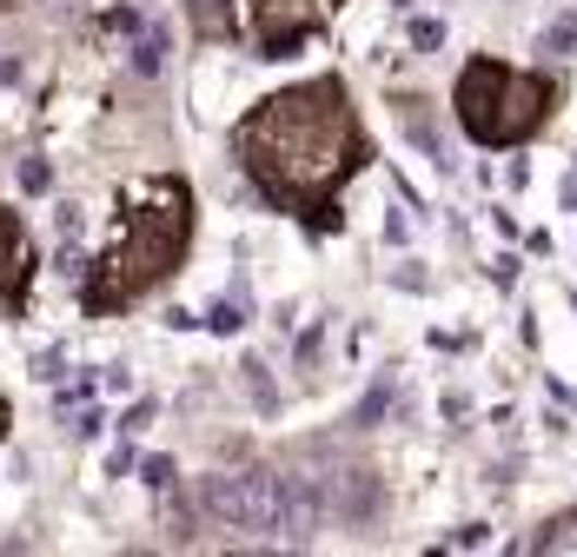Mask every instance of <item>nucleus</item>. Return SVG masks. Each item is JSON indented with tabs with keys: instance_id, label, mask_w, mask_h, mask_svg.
Returning <instances> with one entry per match:
<instances>
[{
	"instance_id": "nucleus-15",
	"label": "nucleus",
	"mask_w": 577,
	"mask_h": 557,
	"mask_svg": "<svg viewBox=\"0 0 577 557\" xmlns=\"http://www.w3.org/2000/svg\"><path fill=\"white\" fill-rule=\"evenodd\" d=\"M140 477H146L153 492H173V458H146V464H140Z\"/></svg>"
},
{
	"instance_id": "nucleus-8",
	"label": "nucleus",
	"mask_w": 577,
	"mask_h": 557,
	"mask_svg": "<svg viewBox=\"0 0 577 557\" xmlns=\"http://www.w3.org/2000/svg\"><path fill=\"white\" fill-rule=\"evenodd\" d=\"M333 511L352 518V524L372 518V511H378V477H372V471H339V505H333Z\"/></svg>"
},
{
	"instance_id": "nucleus-18",
	"label": "nucleus",
	"mask_w": 577,
	"mask_h": 557,
	"mask_svg": "<svg viewBox=\"0 0 577 557\" xmlns=\"http://www.w3.org/2000/svg\"><path fill=\"white\" fill-rule=\"evenodd\" d=\"M385 405H392V385L378 378V385H372V398H365V405H359V425H372V419H378Z\"/></svg>"
},
{
	"instance_id": "nucleus-10",
	"label": "nucleus",
	"mask_w": 577,
	"mask_h": 557,
	"mask_svg": "<svg viewBox=\"0 0 577 557\" xmlns=\"http://www.w3.org/2000/svg\"><path fill=\"white\" fill-rule=\"evenodd\" d=\"M159 66H167V27H159V21H140V34H133V73L153 80Z\"/></svg>"
},
{
	"instance_id": "nucleus-1",
	"label": "nucleus",
	"mask_w": 577,
	"mask_h": 557,
	"mask_svg": "<svg viewBox=\"0 0 577 557\" xmlns=\"http://www.w3.org/2000/svg\"><path fill=\"white\" fill-rule=\"evenodd\" d=\"M232 146H239V167L253 173L260 199L312 226H339V193L372 159V140L359 126V107L339 73L266 94L239 120Z\"/></svg>"
},
{
	"instance_id": "nucleus-14",
	"label": "nucleus",
	"mask_w": 577,
	"mask_h": 557,
	"mask_svg": "<svg viewBox=\"0 0 577 557\" xmlns=\"http://www.w3.org/2000/svg\"><path fill=\"white\" fill-rule=\"evenodd\" d=\"M21 186L27 193H47L53 186V167H47V159H21Z\"/></svg>"
},
{
	"instance_id": "nucleus-6",
	"label": "nucleus",
	"mask_w": 577,
	"mask_h": 557,
	"mask_svg": "<svg viewBox=\"0 0 577 557\" xmlns=\"http://www.w3.org/2000/svg\"><path fill=\"white\" fill-rule=\"evenodd\" d=\"M34 239H27V219L0 206V305L8 312H27V286H34Z\"/></svg>"
},
{
	"instance_id": "nucleus-13",
	"label": "nucleus",
	"mask_w": 577,
	"mask_h": 557,
	"mask_svg": "<svg viewBox=\"0 0 577 557\" xmlns=\"http://www.w3.org/2000/svg\"><path fill=\"white\" fill-rule=\"evenodd\" d=\"M564 544L577 550V518H557V524H551V531H544V537H538L531 550H564Z\"/></svg>"
},
{
	"instance_id": "nucleus-3",
	"label": "nucleus",
	"mask_w": 577,
	"mask_h": 557,
	"mask_svg": "<svg viewBox=\"0 0 577 557\" xmlns=\"http://www.w3.org/2000/svg\"><path fill=\"white\" fill-rule=\"evenodd\" d=\"M452 100H458V126H465L478 146H518V140H531V133L551 120L557 80H551V73H518V66H505V60L478 53V60H465Z\"/></svg>"
},
{
	"instance_id": "nucleus-16",
	"label": "nucleus",
	"mask_w": 577,
	"mask_h": 557,
	"mask_svg": "<svg viewBox=\"0 0 577 557\" xmlns=\"http://www.w3.org/2000/svg\"><path fill=\"white\" fill-rule=\"evenodd\" d=\"M239 372H245V391H253L260 405L273 412V378H266V365H239Z\"/></svg>"
},
{
	"instance_id": "nucleus-12",
	"label": "nucleus",
	"mask_w": 577,
	"mask_h": 557,
	"mask_svg": "<svg viewBox=\"0 0 577 557\" xmlns=\"http://www.w3.org/2000/svg\"><path fill=\"white\" fill-rule=\"evenodd\" d=\"M405 40H411V53H438L445 47V21H411Z\"/></svg>"
},
{
	"instance_id": "nucleus-5",
	"label": "nucleus",
	"mask_w": 577,
	"mask_h": 557,
	"mask_svg": "<svg viewBox=\"0 0 577 557\" xmlns=\"http://www.w3.org/2000/svg\"><path fill=\"white\" fill-rule=\"evenodd\" d=\"M245 21H253L260 60H292L318 34V8H312V0H245Z\"/></svg>"
},
{
	"instance_id": "nucleus-2",
	"label": "nucleus",
	"mask_w": 577,
	"mask_h": 557,
	"mask_svg": "<svg viewBox=\"0 0 577 557\" xmlns=\"http://www.w3.org/2000/svg\"><path fill=\"white\" fill-rule=\"evenodd\" d=\"M187 246H193V186L180 173H146L120 193V232L94 259V279L80 299L94 318H113L153 286H167L187 266Z\"/></svg>"
},
{
	"instance_id": "nucleus-4",
	"label": "nucleus",
	"mask_w": 577,
	"mask_h": 557,
	"mask_svg": "<svg viewBox=\"0 0 577 557\" xmlns=\"http://www.w3.org/2000/svg\"><path fill=\"white\" fill-rule=\"evenodd\" d=\"M193 505L245 537H273L286 531V477L279 471H226V477H200Z\"/></svg>"
},
{
	"instance_id": "nucleus-19",
	"label": "nucleus",
	"mask_w": 577,
	"mask_h": 557,
	"mask_svg": "<svg viewBox=\"0 0 577 557\" xmlns=\"http://www.w3.org/2000/svg\"><path fill=\"white\" fill-rule=\"evenodd\" d=\"M146 425H153V405H133V412H127V425H120V432H146Z\"/></svg>"
},
{
	"instance_id": "nucleus-9",
	"label": "nucleus",
	"mask_w": 577,
	"mask_h": 557,
	"mask_svg": "<svg viewBox=\"0 0 577 557\" xmlns=\"http://www.w3.org/2000/svg\"><path fill=\"white\" fill-rule=\"evenodd\" d=\"M398 120H405V140L425 146V159L452 167V159H445V140H438V126H432V113H425V100H398Z\"/></svg>"
},
{
	"instance_id": "nucleus-22",
	"label": "nucleus",
	"mask_w": 577,
	"mask_h": 557,
	"mask_svg": "<svg viewBox=\"0 0 577 557\" xmlns=\"http://www.w3.org/2000/svg\"><path fill=\"white\" fill-rule=\"evenodd\" d=\"M0 8H8V0H0Z\"/></svg>"
},
{
	"instance_id": "nucleus-7",
	"label": "nucleus",
	"mask_w": 577,
	"mask_h": 557,
	"mask_svg": "<svg viewBox=\"0 0 577 557\" xmlns=\"http://www.w3.org/2000/svg\"><path fill=\"white\" fill-rule=\"evenodd\" d=\"M187 21H193V34H200V40H213V47H226V40L239 34L232 0H187Z\"/></svg>"
},
{
	"instance_id": "nucleus-17",
	"label": "nucleus",
	"mask_w": 577,
	"mask_h": 557,
	"mask_svg": "<svg viewBox=\"0 0 577 557\" xmlns=\"http://www.w3.org/2000/svg\"><path fill=\"white\" fill-rule=\"evenodd\" d=\"M206 326H213V332H239V326H245V318H239V305L226 299V305H213V312H206Z\"/></svg>"
},
{
	"instance_id": "nucleus-20",
	"label": "nucleus",
	"mask_w": 577,
	"mask_h": 557,
	"mask_svg": "<svg viewBox=\"0 0 577 557\" xmlns=\"http://www.w3.org/2000/svg\"><path fill=\"white\" fill-rule=\"evenodd\" d=\"M564 206H570V213H577V167H570V173H564Z\"/></svg>"
},
{
	"instance_id": "nucleus-11",
	"label": "nucleus",
	"mask_w": 577,
	"mask_h": 557,
	"mask_svg": "<svg viewBox=\"0 0 577 557\" xmlns=\"http://www.w3.org/2000/svg\"><path fill=\"white\" fill-rule=\"evenodd\" d=\"M538 53H544V60H564V53H577V14H557V21L544 27Z\"/></svg>"
},
{
	"instance_id": "nucleus-21",
	"label": "nucleus",
	"mask_w": 577,
	"mask_h": 557,
	"mask_svg": "<svg viewBox=\"0 0 577 557\" xmlns=\"http://www.w3.org/2000/svg\"><path fill=\"white\" fill-rule=\"evenodd\" d=\"M0 438H8V398H0Z\"/></svg>"
}]
</instances>
